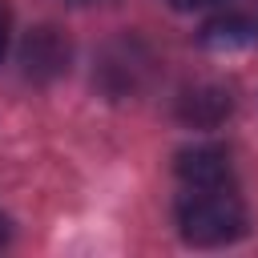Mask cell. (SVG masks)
<instances>
[{"label": "cell", "mask_w": 258, "mask_h": 258, "mask_svg": "<svg viewBox=\"0 0 258 258\" xmlns=\"http://www.w3.org/2000/svg\"><path fill=\"white\" fill-rule=\"evenodd\" d=\"M177 226L194 246H226L246 230V206L234 189V177L181 181L177 194Z\"/></svg>", "instance_id": "6da1fadb"}, {"label": "cell", "mask_w": 258, "mask_h": 258, "mask_svg": "<svg viewBox=\"0 0 258 258\" xmlns=\"http://www.w3.org/2000/svg\"><path fill=\"white\" fill-rule=\"evenodd\" d=\"M20 64L32 81H52L69 69V40L56 28H32L20 48Z\"/></svg>", "instance_id": "7a4b0ae2"}, {"label": "cell", "mask_w": 258, "mask_h": 258, "mask_svg": "<svg viewBox=\"0 0 258 258\" xmlns=\"http://www.w3.org/2000/svg\"><path fill=\"white\" fill-rule=\"evenodd\" d=\"M202 40L210 48H246L258 40V12L254 8H230V12H218L206 28H202Z\"/></svg>", "instance_id": "3957f363"}, {"label": "cell", "mask_w": 258, "mask_h": 258, "mask_svg": "<svg viewBox=\"0 0 258 258\" xmlns=\"http://www.w3.org/2000/svg\"><path fill=\"white\" fill-rule=\"evenodd\" d=\"M177 12H194V8H210V4H226V0H165Z\"/></svg>", "instance_id": "277c9868"}, {"label": "cell", "mask_w": 258, "mask_h": 258, "mask_svg": "<svg viewBox=\"0 0 258 258\" xmlns=\"http://www.w3.org/2000/svg\"><path fill=\"white\" fill-rule=\"evenodd\" d=\"M4 44H8V12L0 4V56H4Z\"/></svg>", "instance_id": "5b68a950"}, {"label": "cell", "mask_w": 258, "mask_h": 258, "mask_svg": "<svg viewBox=\"0 0 258 258\" xmlns=\"http://www.w3.org/2000/svg\"><path fill=\"white\" fill-rule=\"evenodd\" d=\"M8 238H12V222H8L4 214H0V250L8 246Z\"/></svg>", "instance_id": "8992f818"}, {"label": "cell", "mask_w": 258, "mask_h": 258, "mask_svg": "<svg viewBox=\"0 0 258 258\" xmlns=\"http://www.w3.org/2000/svg\"><path fill=\"white\" fill-rule=\"evenodd\" d=\"M69 4H105V0H69Z\"/></svg>", "instance_id": "52a82bcc"}]
</instances>
